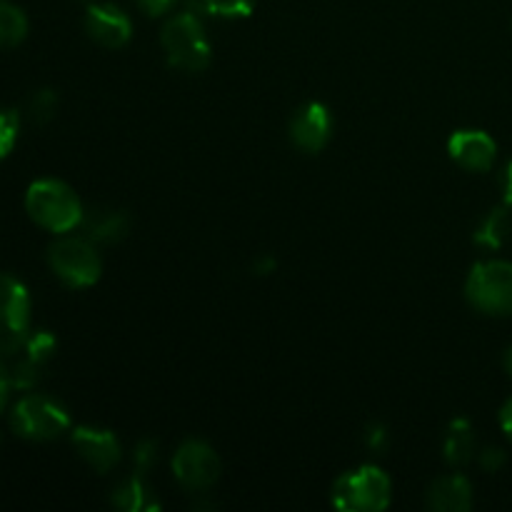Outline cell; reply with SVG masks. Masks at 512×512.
Returning <instances> with one entry per match:
<instances>
[{"label": "cell", "mask_w": 512, "mask_h": 512, "mask_svg": "<svg viewBox=\"0 0 512 512\" xmlns=\"http://www.w3.org/2000/svg\"><path fill=\"white\" fill-rule=\"evenodd\" d=\"M10 388H13V383H10L8 368H5V363H3V360H0V413H3L5 405H8Z\"/></svg>", "instance_id": "26"}, {"label": "cell", "mask_w": 512, "mask_h": 512, "mask_svg": "<svg viewBox=\"0 0 512 512\" xmlns=\"http://www.w3.org/2000/svg\"><path fill=\"white\" fill-rule=\"evenodd\" d=\"M48 265L68 288H90L100 280L103 263L88 238H58L48 248Z\"/></svg>", "instance_id": "5"}, {"label": "cell", "mask_w": 512, "mask_h": 512, "mask_svg": "<svg viewBox=\"0 0 512 512\" xmlns=\"http://www.w3.org/2000/svg\"><path fill=\"white\" fill-rule=\"evenodd\" d=\"M10 428L20 438L45 443V440L60 438L70 428V415L48 395L30 393L15 403L10 413Z\"/></svg>", "instance_id": "4"}, {"label": "cell", "mask_w": 512, "mask_h": 512, "mask_svg": "<svg viewBox=\"0 0 512 512\" xmlns=\"http://www.w3.org/2000/svg\"><path fill=\"white\" fill-rule=\"evenodd\" d=\"M175 3H178V0H135V5H138L145 15H150V18L165 15L168 10H173Z\"/></svg>", "instance_id": "24"}, {"label": "cell", "mask_w": 512, "mask_h": 512, "mask_svg": "<svg viewBox=\"0 0 512 512\" xmlns=\"http://www.w3.org/2000/svg\"><path fill=\"white\" fill-rule=\"evenodd\" d=\"M165 58L173 68L200 73L210 65V40L203 23L193 13H178L163 25L160 33Z\"/></svg>", "instance_id": "2"}, {"label": "cell", "mask_w": 512, "mask_h": 512, "mask_svg": "<svg viewBox=\"0 0 512 512\" xmlns=\"http://www.w3.org/2000/svg\"><path fill=\"white\" fill-rule=\"evenodd\" d=\"M505 203L512 208V163L505 170Z\"/></svg>", "instance_id": "28"}, {"label": "cell", "mask_w": 512, "mask_h": 512, "mask_svg": "<svg viewBox=\"0 0 512 512\" xmlns=\"http://www.w3.org/2000/svg\"><path fill=\"white\" fill-rule=\"evenodd\" d=\"M85 238L93 240L98 245H115L128 235L130 230V218L123 210L113 208H95L90 213L83 215Z\"/></svg>", "instance_id": "14"}, {"label": "cell", "mask_w": 512, "mask_h": 512, "mask_svg": "<svg viewBox=\"0 0 512 512\" xmlns=\"http://www.w3.org/2000/svg\"><path fill=\"white\" fill-rule=\"evenodd\" d=\"M73 445L80 458L98 473H108L120 460V443L110 430L75 428Z\"/></svg>", "instance_id": "13"}, {"label": "cell", "mask_w": 512, "mask_h": 512, "mask_svg": "<svg viewBox=\"0 0 512 512\" xmlns=\"http://www.w3.org/2000/svg\"><path fill=\"white\" fill-rule=\"evenodd\" d=\"M28 35V18L18 5L10 0H0V48L20 45Z\"/></svg>", "instance_id": "19"}, {"label": "cell", "mask_w": 512, "mask_h": 512, "mask_svg": "<svg viewBox=\"0 0 512 512\" xmlns=\"http://www.w3.org/2000/svg\"><path fill=\"white\" fill-rule=\"evenodd\" d=\"M158 460V445L153 440H143V443L135 445V453H133V463L138 468V475H145L150 468L155 465Z\"/></svg>", "instance_id": "23"}, {"label": "cell", "mask_w": 512, "mask_h": 512, "mask_svg": "<svg viewBox=\"0 0 512 512\" xmlns=\"http://www.w3.org/2000/svg\"><path fill=\"white\" fill-rule=\"evenodd\" d=\"M333 118L323 103H308L290 120V138L305 153H320L328 145Z\"/></svg>", "instance_id": "12"}, {"label": "cell", "mask_w": 512, "mask_h": 512, "mask_svg": "<svg viewBox=\"0 0 512 512\" xmlns=\"http://www.w3.org/2000/svg\"><path fill=\"white\" fill-rule=\"evenodd\" d=\"M85 33L103 48H123L133 35L128 13L113 3H90L85 13Z\"/></svg>", "instance_id": "10"}, {"label": "cell", "mask_w": 512, "mask_h": 512, "mask_svg": "<svg viewBox=\"0 0 512 512\" xmlns=\"http://www.w3.org/2000/svg\"><path fill=\"white\" fill-rule=\"evenodd\" d=\"M55 338L48 330H38V333H30L28 340L20 345L15 353H10L8 358H13V365H5L10 375V383L18 390H30L38 383L40 373L48 365V360L55 353Z\"/></svg>", "instance_id": "9"}, {"label": "cell", "mask_w": 512, "mask_h": 512, "mask_svg": "<svg viewBox=\"0 0 512 512\" xmlns=\"http://www.w3.org/2000/svg\"><path fill=\"white\" fill-rule=\"evenodd\" d=\"M198 13L215 15V18H245L253 13L255 0H190Z\"/></svg>", "instance_id": "20"}, {"label": "cell", "mask_w": 512, "mask_h": 512, "mask_svg": "<svg viewBox=\"0 0 512 512\" xmlns=\"http://www.w3.org/2000/svg\"><path fill=\"white\" fill-rule=\"evenodd\" d=\"M475 453V435L470 428L468 420H453V425L448 428L445 435V460H448L453 468H463L465 463L473 460Z\"/></svg>", "instance_id": "17"}, {"label": "cell", "mask_w": 512, "mask_h": 512, "mask_svg": "<svg viewBox=\"0 0 512 512\" xmlns=\"http://www.w3.org/2000/svg\"><path fill=\"white\" fill-rule=\"evenodd\" d=\"M173 475L190 493H203L220 478V458L203 440H188L173 455Z\"/></svg>", "instance_id": "8"}, {"label": "cell", "mask_w": 512, "mask_h": 512, "mask_svg": "<svg viewBox=\"0 0 512 512\" xmlns=\"http://www.w3.org/2000/svg\"><path fill=\"white\" fill-rule=\"evenodd\" d=\"M480 463H483V468L488 470V473H498V470L505 465V453H503V450L490 448V450H485L483 455H480Z\"/></svg>", "instance_id": "25"}, {"label": "cell", "mask_w": 512, "mask_h": 512, "mask_svg": "<svg viewBox=\"0 0 512 512\" xmlns=\"http://www.w3.org/2000/svg\"><path fill=\"white\" fill-rule=\"evenodd\" d=\"M390 478L375 465L340 475L333 485V505L343 512H380L390 505Z\"/></svg>", "instance_id": "3"}, {"label": "cell", "mask_w": 512, "mask_h": 512, "mask_svg": "<svg viewBox=\"0 0 512 512\" xmlns=\"http://www.w3.org/2000/svg\"><path fill=\"white\" fill-rule=\"evenodd\" d=\"M465 295L485 315H512V263L488 260L478 263L470 273Z\"/></svg>", "instance_id": "6"}, {"label": "cell", "mask_w": 512, "mask_h": 512, "mask_svg": "<svg viewBox=\"0 0 512 512\" xmlns=\"http://www.w3.org/2000/svg\"><path fill=\"white\" fill-rule=\"evenodd\" d=\"M25 210L40 228L50 233H70L83 223V203L70 185L63 180L43 178L35 180L25 193Z\"/></svg>", "instance_id": "1"}, {"label": "cell", "mask_w": 512, "mask_h": 512, "mask_svg": "<svg viewBox=\"0 0 512 512\" xmlns=\"http://www.w3.org/2000/svg\"><path fill=\"white\" fill-rule=\"evenodd\" d=\"M20 133V113L15 108H0V160L13 153Z\"/></svg>", "instance_id": "22"}, {"label": "cell", "mask_w": 512, "mask_h": 512, "mask_svg": "<svg viewBox=\"0 0 512 512\" xmlns=\"http://www.w3.org/2000/svg\"><path fill=\"white\" fill-rule=\"evenodd\" d=\"M113 505L125 512H148L160 508V503L153 498L148 485H145L143 475H135V478L125 480L120 488H115Z\"/></svg>", "instance_id": "16"}, {"label": "cell", "mask_w": 512, "mask_h": 512, "mask_svg": "<svg viewBox=\"0 0 512 512\" xmlns=\"http://www.w3.org/2000/svg\"><path fill=\"white\" fill-rule=\"evenodd\" d=\"M55 113H58V95H55V90L43 88L33 93L28 103V115L35 125H48L55 118Z\"/></svg>", "instance_id": "21"}, {"label": "cell", "mask_w": 512, "mask_h": 512, "mask_svg": "<svg viewBox=\"0 0 512 512\" xmlns=\"http://www.w3.org/2000/svg\"><path fill=\"white\" fill-rule=\"evenodd\" d=\"M448 153L460 168L473 170V173H485L493 168L498 145L483 130H458L450 135Z\"/></svg>", "instance_id": "11"}, {"label": "cell", "mask_w": 512, "mask_h": 512, "mask_svg": "<svg viewBox=\"0 0 512 512\" xmlns=\"http://www.w3.org/2000/svg\"><path fill=\"white\" fill-rule=\"evenodd\" d=\"M512 233V215L510 210L495 208L488 218L480 223V228L475 230V243L483 245V248L498 250L508 243Z\"/></svg>", "instance_id": "18"}, {"label": "cell", "mask_w": 512, "mask_h": 512, "mask_svg": "<svg viewBox=\"0 0 512 512\" xmlns=\"http://www.w3.org/2000/svg\"><path fill=\"white\" fill-rule=\"evenodd\" d=\"M383 438H385V433L383 430H370V445H373V448H380V445H383Z\"/></svg>", "instance_id": "29"}, {"label": "cell", "mask_w": 512, "mask_h": 512, "mask_svg": "<svg viewBox=\"0 0 512 512\" xmlns=\"http://www.w3.org/2000/svg\"><path fill=\"white\" fill-rule=\"evenodd\" d=\"M473 505V488L463 475H445L428 490V508L438 512H468Z\"/></svg>", "instance_id": "15"}, {"label": "cell", "mask_w": 512, "mask_h": 512, "mask_svg": "<svg viewBox=\"0 0 512 512\" xmlns=\"http://www.w3.org/2000/svg\"><path fill=\"white\" fill-rule=\"evenodd\" d=\"M80 3H93V0H80Z\"/></svg>", "instance_id": "31"}, {"label": "cell", "mask_w": 512, "mask_h": 512, "mask_svg": "<svg viewBox=\"0 0 512 512\" xmlns=\"http://www.w3.org/2000/svg\"><path fill=\"white\" fill-rule=\"evenodd\" d=\"M500 425H503L505 435L512 440V398L503 405V410H500Z\"/></svg>", "instance_id": "27"}, {"label": "cell", "mask_w": 512, "mask_h": 512, "mask_svg": "<svg viewBox=\"0 0 512 512\" xmlns=\"http://www.w3.org/2000/svg\"><path fill=\"white\" fill-rule=\"evenodd\" d=\"M30 335V293L18 278L0 273V355H10Z\"/></svg>", "instance_id": "7"}, {"label": "cell", "mask_w": 512, "mask_h": 512, "mask_svg": "<svg viewBox=\"0 0 512 512\" xmlns=\"http://www.w3.org/2000/svg\"><path fill=\"white\" fill-rule=\"evenodd\" d=\"M508 370L512 373V350L508 353Z\"/></svg>", "instance_id": "30"}]
</instances>
